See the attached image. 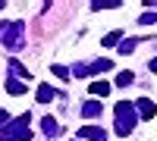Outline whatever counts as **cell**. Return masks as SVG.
<instances>
[{"label": "cell", "instance_id": "6da1fadb", "mask_svg": "<svg viewBox=\"0 0 157 141\" xmlns=\"http://www.w3.org/2000/svg\"><path fill=\"white\" fill-rule=\"evenodd\" d=\"M138 113H141L145 119H151V116H154V107H151V100H138Z\"/></svg>", "mask_w": 157, "mask_h": 141}, {"label": "cell", "instance_id": "7a4b0ae2", "mask_svg": "<svg viewBox=\"0 0 157 141\" xmlns=\"http://www.w3.org/2000/svg\"><path fill=\"white\" fill-rule=\"evenodd\" d=\"M107 91H110L107 82H94V85H91V94H107Z\"/></svg>", "mask_w": 157, "mask_h": 141}, {"label": "cell", "instance_id": "3957f363", "mask_svg": "<svg viewBox=\"0 0 157 141\" xmlns=\"http://www.w3.org/2000/svg\"><path fill=\"white\" fill-rule=\"evenodd\" d=\"M6 88H10V91H13V94H22V91H25V85H22V82H10Z\"/></svg>", "mask_w": 157, "mask_h": 141}, {"label": "cell", "instance_id": "277c9868", "mask_svg": "<svg viewBox=\"0 0 157 141\" xmlns=\"http://www.w3.org/2000/svg\"><path fill=\"white\" fill-rule=\"evenodd\" d=\"M116 82H120V85H129V82H132V72H120V79H116Z\"/></svg>", "mask_w": 157, "mask_h": 141}, {"label": "cell", "instance_id": "5b68a950", "mask_svg": "<svg viewBox=\"0 0 157 141\" xmlns=\"http://www.w3.org/2000/svg\"><path fill=\"white\" fill-rule=\"evenodd\" d=\"M50 94H54V91H50V88H38V97H41V100H47Z\"/></svg>", "mask_w": 157, "mask_h": 141}, {"label": "cell", "instance_id": "8992f818", "mask_svg": "<svg viewBox=\"0 0 157 141\" xmlns=\"http://www.w3.org/2000/svg\"><path fill=\"white\" fill-rule=\"evenodd\" d=\"M151 69H154V72H157V60H154V63H151Z\"/></svg>", "mask_w": 157, "mask_h": 141}]
</instances>
